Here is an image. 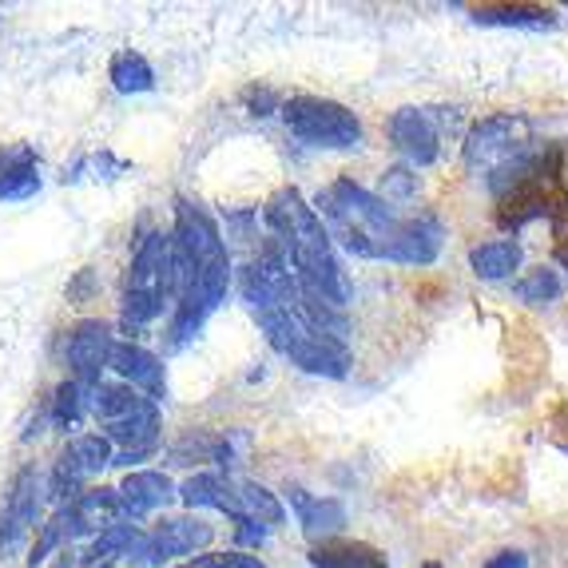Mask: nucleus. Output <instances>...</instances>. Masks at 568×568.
Listing matches in <instances>:
<instances>
[{"label": "nucleus", "mask_w": 568, "mask_h": 568, "mask_svg": "<svg viewBox=\"0 0 568 568\" xmlns=\"http://www.w3.org/2000/svg\"><path fill=\"white\" fill-rule=\"evenodd\" d=\"M286 501H291V513L298 517V529L323 545V540H334L342 529H346V505L338 497H318V493L303 489V485H291L286 489Z\"/></svg>", "instance_id": "4468645a"}, {"label": "nucleus", "mask_w": 568, "mask_h": 568, "mask_svg": "<svg viewBox=\"0 0 568 568\" xmlns=\"http://www.w3.org/2000/svg\"><path fill=\"white\" fill-rule=\"evenodd\" d=\"M529 148H532L529 120L517 112H497V115H485L481 123L469 128L462 155H465V168L489 180L493 171H501L505 163L521 160Z\"/></svg>", "instance_id": "39448f33"}, {"label": "nucleus", "mask_w": 568, "mask_h": 568, "mask_svg": "<svg viewBox=\"0 0 568 568\" xmlns=\"http://www.w3.org/2000/svg\"><path fill=\"white\" fill-rule=\"evenodd\" d=\"M104 437L115 454H155L160 449V406L143 398L128 417L104 426Z\"/></svg>", "instance_id": "dca6fc26"}, {"label": "nucleus", "mask_w": 568, "mask_h": 568, "mask_svg": "<svg viewBox=\"0 0 568 568\" xmlns=\"http://www.w3.org/2000/svg\"><path fill=\"white\" fill-rule=\"evenodd\" d=\"M175 243L183 246L195 263V275H235L231 271V251L227 239L219 231V223L191 200H175V227H171Z\"/></svg>", "instance_id": "6e6552de"}, {"label": "nucleus", "mask_w": 568, "mask_h": 568, "mask_svg": "<svg viewBox=\"0 0 568 568\" xmlns=\"http://www.w3.org/2000/svg\"><path fill=\"white\" fill-rule=\"evenodd\" d=\"M120 517L123 521H135L140 525L148 513L163 509V505L175 497V485L163 469H135L120 481Z\"/></svg>", "instance_id": "2eb2a0df"}, {"label": "nucleus", "mask_w": 568, "mask_h": 568, "mask_svg": "<svg viewBox=\"0 0 568 568\" xmlns=\"http://www.w3.org/2000/svg\"><path fill=\"white\" fill-rule=\"evenodd\" d=\"M108 80H112V88L123 95H140L155 88L152 64H148L140 52H115L112 64H108Z\"/></svg>", "instance_id": "5701e85b"}, {"label": "nucleus", "mask_w": 568, "mask_h": 568, "mask_svg": "<svg viewBox=\"0 0 568 568\" xmlns=\"http://www.w3.org/2000/svg\"><path fill=\"white\" fill-rule=\"evenodd\" d=\"M485 568H529V557L521 549H501L485 560Z\"/></svg>", "instance_id": "7c9ffc66"}, {"label": "nucleus", "mask_w": 568, "mask_h": 568, "mask_svg": "<svg viewBox=\"0 0 568 568\" xmlns=\"http://www.w3.org/2000/svg\"><path fill=\"white\" fill-rule=\"evenodd\" d=\"M108 369H115L123 386H132L135 394H143V398L155 402V406L168 398V369H163L160 354H152L148 346L115 342L112 354H108Z\"/></svg>", "instance_id": "ddd939ff"}, {"label": "nucleus", "mask_w": 568, "mask_h": 568, "mask_svg": "<svg viewBox=\"0 0 568 568\" xmlns=\"http://www.w3.org/2000/svg\"><path fill=\"white\" fill-rule=\"evenodd\" d=\"M417 195V175L409 168H389L382 171V203H406Z\"/></svg>", "instance_id": "cd10ccee"}, {"label": "nucleus", "mask_w": 568, "mask_h": 568, "mask_svg": "<svg viewBox=\"0 0 568 568\" xmlns=\"http://www.w3.org/2000/svg\"><path fill=\"white\" fill-rule=\"evenodd\" d=\"M140 525L135 521H115V525H108V529H100L92 537V545H88V552H84V560L88 565H108L112 557H128L132 552V545L140 540Z\"/></svg>", "instance_id": "b1692460"}, {"label": "nucleus", "mask_w": 568, "mask_h": 568, "mask_svg": "<svg viewBox=\"0 0 568 568\" xmlns=\"http://www.w3.org/2000/svg\"><path fill=\"white\" fill-rule=\"evenodd\" d=\"M215 540V525H207L203 517H168L155 529H143L140 540L132 545L128 560L135 568H160L175 557H195L207 552V545Z\"/></svg>", "instance_id": "0eeeda50"}, {"label": "nucleus", "mask_w": 568, "mask_h": 568, "mask_svg": "<svg viewBox=\"0 0 568 568\" xmlns=\"http://www.w3.org/2000/svg\"><path fill=\"white\" fill-rule=\"evenodd\" d=\"M112 346H115L112 323H104V318H84L77 331L68 334V366H72V382H80L84 389L100 386V382H104Z\"/></svg>", "instance_id": "f8f14e48"}, {"label": "nucleus", "mask_w": 568, "mask_h": 568, "mask_svg": "<svg viewBox=\"0 0 568 568\" xmlns=\"http://www.w3.org/2000/svg\"><path fill=\"white\" fill-rule=\"evenodd\" d=\"M140 402H143V394H135V389L123 386V382H100V386L92 389V414L100 417L104 426L128 417Z\"/></svg>", "instance_id": "a878e982"}, {"label": "nucleus", "mask_w": 568, "mask_h": 568, "mask_svg": "<svg viewBox=\"0 0 568 568\" xmlns=\"http://www.w3.org/2000/svg\"><path fill=\"white\" fill-rule=\"evenodd\" d=\"M311 565L314 568H389L386 552L366 545V540H323L311 549Z\"/></svg>", "instance_id": "412c9836"}, {"label": "nucleus", "mask_w": 568, "mask_h": 568, "mask_svg": "<svg viewBox=\"0 0 568 568\" xmlns=\"http://www.w3.org/2000/svg\"><path fill=\"white\" fill-rule=\"evenodd\" d=\"M48 501V481L40 477L37 465H24L12 477L9 493H4V509H0V560H12L24 545H29L32 529H40Z\"/></svg>", "instance_id": "423d86ee"}, {"label": "nucleus", "mask_w": 568, "mask_h": 568, "mask_svg": "<svg viewBox=\"0 0 568 568\" xmlns=\"http://www.w3.org/2000/svg\"><path fill=\"white\" fill-rule=\"evenodd\" d=\"M469 17L477 24H493V29H529V32L557 29V12L537 9V4H485V9H474Z\"/></svg>", "instance_id": "4be33fe9"}, {"label": "nucleus", "mask_w": 568, "mask_h": 568, "mask_svg": "<svg viewBox=\"0 0 568 568\" xmlns=\"http://www.w3.org/2000/svg\"><path fill=\"white\" fill-rule=\"evenodd\" d=\"M223 568H266L263 560L258 557H251V552H227V557H223Z\"/></svg>", "instance_id": "2f4dec72"}, {"label": "nucleus", "mask_w": 568, "mask_h": 568, "mask_svg": "<svg viewBox=\"0 0 568 568\" xmlns=\"http://www.w3.org/2000/svg\"><path fill=\"white\" fill-rule=\"evenodd\" d=\"M95 568H112V565H95Z\"/></svg>", "instance_id": "f704fd0d"}, {"label": "nucleus", "mask_w": 568, "mask_h": 568, "mask_svg": "<svg viewBox=\"0 0 568 568\" xmlns=\"http://www.w3.org/2000/svg\"><path fill=\"white\" fill-rule=\"evenodd\" d=\"M442 243H446V227L442 219L422 211L414 219H398L394 235L382 243V258L389 263H406V266H429L442 255Z\"/></svg>", "instance_id": "9b49d317"}, {"label": "nucleus", "mask_w": 568, "mask_h": 568, "mask_svg": "<svg viewBox=\"0 0 568 568\" xmlns=\"http://www.w3.org/2000/svg\"><path fill=\"white\" fill-rule=\"evenodd\" d=\"M314 215L323 219L326 235L338 239L342 251H351L354 258H382V243L398 227L394 207L354 180H334L326 191H318Z\"/></svg>", "instance_id": "f03ea898"}, {"label": "nucleus", "mask_w": 568, "mask_h": 568, "mask_svg": "<svg viewBox=\"0 0 568 568\" xmlns=\"http://www.w3.org/2000/svg\"><path fill=\"white\" fill-rule=\"evenodd\" d=\"M243 104H246V112H251V115H271V112H278V108H283V95H278L275 88L251 84L243 92Z\"/></svg>", "instance_id": "c85d7f7f"}, {"label": "nucleus", "mask_w": 568, "mask_h": 568, "mask_svg": "<svg viewBox=\"0 0 568 568\" xmlns=\"http://www.w3.org/2000/svg\"><path fill=\"white\" fill-rule=\"evenodd\" d=\"M263 223L286 246L298 291L306 298H318V303L346 311V303H351V278H346L338 255H334V239L326 235L323 219L314 215V207L303 200V191L278 187L263 203Z\"/></svg>", "instance_id": "f257e3e1"}, {"label": "nucleus", "mask_w": 568, "mask_h": 568, "mask_svg": "<svg viewBox=\"0 0 568 568\" xmlns=\"http://www.w3.org/2000/svg\"><path fill=\"white\" fill-rule=\"evenodd\" d=\"M286 132L294 135L306 148H326V152H354L362 148L366 132H362V120L338 100H326V95H291L278 108Z\"/></svg>", "instance_id": "20e7f679"}, {"label": "nucleus", "mask_w": 568, "mask_h": 568, "mask_svg": "<svg viewBox=\"0 0 568 568\" xmlns=\"http://www.w3.org/2000/svg\"><path fill=\"white\" fill-rule=\"evenodd\" d=\"M175 497H180L187 509H215L227 513L235 521V489H231V477L223 474H191L183 485H175Z\"/></svg>", "instance_id": "aec40b11"}, {"label": "nucleus", "mask_w": 568, "mask_h": 568, "mask_svg": "<svg viewBox=\"0 0 568 568\" xmlns=\"http://www.w3.org/2000/svg\"><path fill=\"white\" fill-rule=\"evenodd\" d=\"M258 331L271 342V351H278L283 358H291L298 369L314 374V378H346L354 366L351 346L334 342L326 334H318L314 326H306V318L298 311H263L255 314Z\"/></svg>", "instance_id": "7ed1b4c3"}, {"label": "nucleus", "mask_w": 568, "mask_h": 568, "mask_svg": "<svg viewBox=\"0 0 568 568\" xmlns=\"http://www.w3.org/2000/svg\"><path fill=\"white\" fill-rule=\"evenodd\" d=\"M449 123V115H437L434 108H398L389 115L386 132L389 143L406 155L409 168H429L442 155V128Z\"/></svg>", "instance_id": "9d476101"}, {"label": "nucleus", "mask_w": 568, "mask_h": 568, "mask_svg": "<svg viewBox=\"0 0 568 568\" xmlns=\"http://www.w3.org/2000/svg\"><path fill=\"white\" fill-rule=\"evenodd\" d=\"M128 294H148L155 303L175 306V271H171V231H148L128 266Z\"/></svg>", "instance_id": "1a4fd4ad"}, {"label": "nucleus", "mask_w": 568, "mask_h": 568, "mask_svg": "<svg viewBox=\"0 0 568 568\" xmlns=\"http://www.w3.org/2000/svg\"><path fill=\"white\" fill-rule=\"evenodd\" d=\"M422 568H442V565H437V560H426V565H422Z\"/></svg>", "instance_id": "72a5a7b5"}, {"label": "nucleus", "mask_w": 568, "mask_h": 568, "mask_svg": "<svg viewBox=\"0 0 568 568\" xmlns=\"http://www.w3.org/2000/svg\"><path fill=\"white\" fill-rule=\"evenodd\" d=\"M37 191H40L37 152H32L29 143H12V148H0V203L32 200Z\"/></svg>", "instance_id": "f3484780"}, {"label": "nucleus", "mask_w": 568, "mask_h": 568, "mask_svg": "<svg viewBox=\"0 0 568 568\" xmlns=\"http://www.w3.org/2000/svg\"><path fill=\"white\" fill-rule=\"evenodd\" d=\"M525 251L517 239H489V243H477L469 251V271L485 283H505L513 278V271H521Z\"/></svg>", "instance_id": "6ab92c4d"}, {"label": "nucleus", "mask_w": 568, "mask_h": 568, "mask_svg": "<svg viewBox=\"0 0 568 568\" xmlns=\"http://www.w3.org/2000/svg\"><path fill=\"white\" fill-rule=\"evenodd\" d=\"M266 537H271V529H263L258 521H235V545H239V552L263 549Z\"/></svg>", "instance_id": "c756f323"}, {"label": "nucleus", "mask_w": 568, "mask_h": 568, "mask_svg": "<svg viewBox=\"0 0 568 568\" xmlns=\"http://www.w3.org/2000/svg\"><path fill=\"white\" fill-rule=\"evenodd\" d=\"M560 291H565V283H560V275L552 271V266H532V271H525V275L513 283V294L529 306L557 303Z\"/></svg>", "instance_id": "bb28decb"}, {"label": "nucleus", "mask_w": 568, "mask_h": 568, "mask_svg": "<svg viewBox=\"0 0 568 568\" xmlns=\"http://www.w3.org/2000/svg\"><path fill=\"white\" fill-rule=\"evenodd\" d=\"M223 557H227V552H200V557L183 560L180 568H223Z\"/></svg>", "instance_id": "473e14b6"}, {"label": "nucleus", "mask_w": 568, "mask_h": 568, "mask_svg": "<svg viewBox=\"0 0 568 568\" xmlns=\"http://www.w3.org/2000/svg\"><path fill=\"white\" fill-rule=\"evenodd\" d=\"M92 409V389H84L80 382H60L57 394H52V406H48V417L57 429H77L80 417Z\"/></svg>", "instance_id": "393cba45"}, {"label": "nucleus", "mask_w": 568, "mask_h": 568, "mask_svg": "<svg viewBox=\"0 0 568 568\" xmlns=\"http://www.w3.org/2000/svg\"><path fill=\"white\" fill-rule=\"evenodd\" d=\"M231 489H235V513H239L235 521H258L263 529H278L286 521V505L266 485L231 477Z\"/></svg>", "instance_id": "a211bd4d"}]
</instances>
